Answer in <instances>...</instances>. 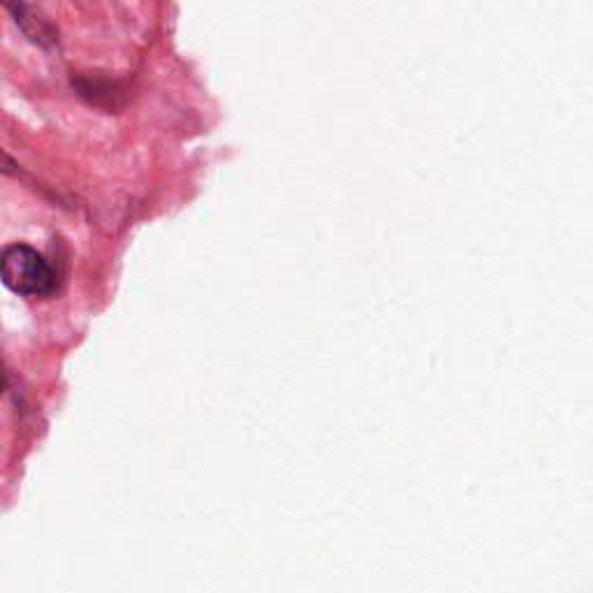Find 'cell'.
<instances>
[{
	"instance_id": "6da1fadb",
	"label": "cell",
	"mask_w": 593,
	"mask_h": 593,
	"mask_svg": "<svg viewBox=\"0 0 593 593\" xmlns=\"http://www.w3.org/2000/svg\"><path fill=\"white\" fill-rule=\"evenodd\" d=\"M0 280L12 293L25 297L49 295L57 286L54 269L49 267V263L35 248L23 244L8 246L0 253Z\"/></svg>"
},
{
	"instance_id": "7a4b0ae2",
	"label": "cell",
	"mask_w": 593,
	"mask_h": 593,
	"mask_svg": "<svg viewBox=\"0 0 593 593\" xmlns=\"http://www.w3.org/2000/svg\"><path fill=\"white\" fill-rule=\"evenodd\" d=\"M0 392H3V369H0Z\"/></svg>"
}]
</instances>
